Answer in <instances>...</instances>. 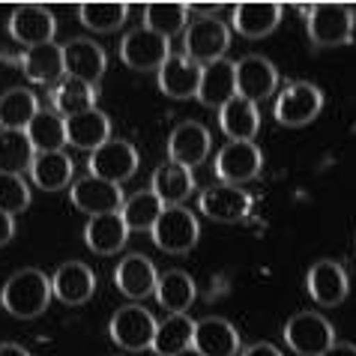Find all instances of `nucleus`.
<instances>
[{"instance_id": "f257e3e1", "label": "nucleus", "mask_w": 356, "mask_h": 356, "mask_svg": "<svg viewBox=\"0 0 356 356\" xmlns=\"http://www.w3.org/2000/svg\"><path fill=\"white\" fill-rule=\"evenodd\" d=\"M51 300H54L51 279L36 266L13 273L0 288V305L18 321H33L39 314H45Z\"/></svg>"}, {"instance_id": "f03ea898", "label": "nucleus", "mask_w": 356, "mask_h": 356, "mask_svg": "<svg viewBox=\"0 0 356 356\" xmlns=\"http://www.w3.org/2000/svg\"><path fill=\"white\" fill-rule=\"evenodd\" d=\"M305 15H309V39L314 48L353 45L356 6L318 3V6H305Z\"/></svg>"}, {"instance_id": "7ed1b4c3", "label": "nucleus", "mask_w": 356, "mask_h": 356, "mask_svg": "<svg viewBox=\"0 0 356 356\" xmlns=\"http://www.w3.org/2000/svg\"><path fill=\"white\" fill-rule=\"evenodd\" d=\"M231 45V27L216 15H201L183 31V54L197 66L222 60Z\"/></svg>"}, {"instance_id": "20e7f679", "label": "nucleus", "mask_w": 356, "mask_h": 356, "mask_svg": "<svg viewBox=\"0 0 356 356\" xmlns=\"http://www.w3.org/2000/svg\"><path fill=\"white\" fill-rule=\"evenodd\" d=\"M150 234L165 254H186L201 240V225H197V216L186 207H165Z\"/></svg>"}, {"instance_id": "39448f33", "label": "nucleus", "mask_w": 356, "mask_h": 356, "mask_svg": "<svg viewBox=\"0 0 356 356\" xmlns=\"http://www.w3.org/2000/svg\"><path fill=\"white\" fill-rule=\"evenodd\" d=\"M156 321L144 305L129 302L123 309H117L111 314V323H108V335H111L114 344H120L123 350L129 353H141L153 348V335H156Z\"/></svg>"}, {"instance_id": "423d86ee", "label": "nucleus", "mask_w": 356, "mask_h": 356, "mask_svg": "<svg viewBox=\"0 0 356 356\" xmlns=\"http://www.w3.org/2000/svg\"><path fill=\"white\" fill-rule=\"evenodd\" d=\"M321 111H323V93H321V87H314L312 81L288 84L275 96V105H273L275 120L282 126H288V129L309 126Z\"/></svg>"}, {"instance_id": "0eeeda50", "label": "nucleus", "mask_w": 356, "mask_h": 356, "mask_svg": "<svg viewBox=\"0 0 356 356\" xmlns=\"http://www.w3.org/2000/svg\"><path fill=\"white\" fill-rule=\"evenodd\" d=\"M284 344L296 356H321L335 344V330L323 314L300 312L284 323Z\"/></svg>"}, {"instance_id": "6e6552de", "label": "nucleus", "mask_w": 356, "mask_h": 356, "mask_svg": "<svg viewBox=\"0 0 356 356\" xmlns=\"http://www.w3.org/2000/svg\"><path fill=\"white\" fill-rule=\"evenodd\" d=\"M87 168H90V177L123 186L138 171V150L129 141H123V138H111V141H105L102 147H96L90 153Z\"/></svg>"}, {"instance_id": "1a4fd4ad", "label": "nucleus", "mask_w": 356, "mask_h": 356, "mask_svg": "<svg viewBox=\"0 0 356 356\" xmlns=\"http://www.w3.org/2000/svg\"><path fill=\"white\" fill-rule=\"evenodd\" d=\"M264 168V153L254 141H227L216 153V177L227 186L252 183Z\"/></svg>"}, {"instance_id": "9d476101", "label": "nucleus", "mask_w": 356, "mask_h": 356, "mask_svg": "<svg viewBox=\"0 0 356 356\" xmlns=\"http://www.w3.org/2000/svg\"><path fill=\"white\" fill-rule=\"evenodd\" d=\"M69 201H72L75 210H81L93 219V216H105V213H120L126 195L120 186L105 183L99 177H78L69 186Z\"/></svg>"}, {"instance_id": "9b49d317", "label": "nucleus", "mask_w": 356, "mask_h": 356, "mask_svg": "<svg viewBox=\"0 0 356 356\" xmlns=\"http://www.w3.org/2000/svg\"><path fill=\"white\" fill-rule=\"evenodd\" d=\"M168 57H171V42L150 33L147 27L120 39V60L135 72H159Z\"/></svg>"}, {"instance_id": "f8f14e48", "label": "nucleus", "mask_w": 356, "mask_h": 356, "mask_svg": "<svg viewBox=\"0 0 356 356\" xmlns=\"http://www.w3.org/2000/svg\"><path fill=\"white\" fill-rule=\"evenodd\" d=\"M197 207L207 219L213 222H243L245 216L252 213V195L243 189V186H227V183H216L210 189H204L197 197Z\"/></svg>"}, {"instance_id": "ddd939ff", "label": "nucleus", "mask_w": 356, "mask_h": 356, "mask_svg": "<svg viewBox=\"0 0 356 356\" xmlns=\"http://www.w3.org/2000/svg\"><path fill=\"white\" fill-rule=\"evenodd\" d=\"M210 147H213V138H210V129H207L204 123L183 120L171 132V138H168V159L174 165L186 168V171H192V168L207 162Z\"/></svg>"}, {"instance_id": "4468645a", "label": "nucleus", "mask_w": 356, "mask_h": 356, "mask_svg": "<svg viewBox=\"0 0 356 356\" xmlns=\"http://www.w3.org/2000/svg\"><path fill=\"white\" fill-rule=\"evenodd\" d=\"M6 31L24 48L48 45V42H54L57 18H54L51 9H45V6H18L15 13L9 15Z\"/></svg>"}, {"instance_id": "2eb2a0df", "label": "nucleus", "mask_w": 356, "mask_h": 356, "mask_svg": "<svg viewBox=\"0 0 356 356\" xmlns=\"http://www.w3.org/2000/svg\"><path fill=\"white\" fill-rule=\"evenodd\" d=\"M236 66V96L249 99L252 105L264 102L279 87V69H275L264 54H249Z\"/></svg>"}, {"instance_id": "dca6fc26", "label": "nucleus", "mask_w": 356, "mask_h": 356, "mask_svg": "<svg viewBox=\"0 0 356 356\" xmlns=\"http://www.w3.org/2000/svg\"><path fill=\"white\" fill-rule=\"evenodd\" d=\"M63 69L66 78H78V81L96 87V81L108 69V54L96 39H69L63 45Z\"/></svg>"}, {"instance_id": "f3484780", "label": "nucleus", "mask_w": 356, "mask_h": 356, "mask_svg": "<svg viewBox=\"0 0 356 356\" xmlns=\"http://www.w3.org/2000/svg\"><path fill=\"white\" fill-rule=\"evenodd\" d=\"M51 291L63 305H84L96 293V273L84 261H66L51 275Z\"/></svg>"}, {"instance_id": "a211bd4d", "label": "nucleus", "mask_w": 356, "mask_h": 356, "mask_svg": "<svg viewBox=\"0 0 356 356\" xmlns=\"http://www.w3.org/2000/svg\"><path fill=\"white\" fill-rule=\"evenodd\" d=\"M305 284H309L312 300L318 305H323V309H335V305H341L344 300H348V293H350L348 273H344V266L335 264V261L312 264Z\"/></svg>"}, {"instance_id": "6ab92c4d", "label": "nucleus", "mask_w": 356, "mask_h": 356, "mask_svg": "<svg viewBox=\"0 0 356 356\" xmlns=\"http://www.w3.org/2000/svg\"><path fill=\"white\" fill-rule=\"evenodd\" d=\"M156 282H159V270L147 254H126L114 270V284L123 296H129L132 302L153 296Z\"/></svg>"}, {"instance_id": "aec40b11", "label": "nucleus", "mask_w": 356, "mask_h": 356, "mask_svg": "<svg viewBox=\"0 0 356 356\" xmlns=\"http://www.w3.org/2000/svg\"><path fill=\"white\" fill-rule=\"evenodd\" d=\"M236 96V66L234 60H216L201 69V84H197V102L207 108H222Z\"/></svg>"}, {"instance_id": "412c9836", "label": "nucleus", "mask_w": 356, "mask_h": 356, "mask_svg": "<svg viewBox=\"0 0 356 356\" xmlns=\"http://www.w3.org/2000/svg\"><path fill=\"white\" fill-rule=\"evenodd\" d=\"M201 69L186 54H171L156 72L159 78V90L171 99H192L197 96V84H201Z\"/></svg>"}, {"instance_id": "4be33fe9", "label": "nucleus", "mask_w": 356, "mask_h": 356, "mask_svg": "<svg viewBox=\"0 0 356 356\" xmlns=\"http://www.w3.org/2000/svg\"><path fill=\"white\" fill-rule=\"evenodd\" d=\"M192 348L204 356H236L240 353V332L225 318H204L195 321Z\"/></svg>"}, {"instance_id": "5701e85b", "label": "nucleus", "mask_w": 356, "mask_h": 356, "mask_svg": "<svg viewBox=\"0 0 356 356\" xmlns=\"http://www.w3.org/2000/svg\"><path fill=\"white\" fill-rule=\"evenodd\" d=\"M282 3H236L234 6V31L243 39H264L270 36L282 22Z\"/></svg>"}, {"instance_id": "b1692460", "label": "nucleus", "mask_w": 356, "mask_h": 356, "mask_svg": "<svg viewBox=\"0 0 356 356\" xmlns=\"http://www.w3.org/2000/svg\"><path fill=\"white\" fill-rule=\"evenodd\" d=\"M22 72L31 78L33 84H54L66 78V69H63V45L57 42H48V45H36V48H27L22 54Z\"/></svg>"}, {"instance_id": "393cba45", "label": "nucleus", "mask_w": 356, "mask_h": 356, "mask_svg": "<svg viewBox=\"0 0 356 356\" xmlns=\"http://www.w3.org/2000/svg\"><path fill=\"white\" fill-rule=\"evenodd\" d=\"M31 180L36 189L42 192H60L72 186V177H75V162L69 153H36L33 156V165H31Z\"/></svg>"}, {"instance_id": "a878e982", "label": "nucleus", "mask_w": 356, "mask_h": 356, "mask_svg": "<svg viewBox=\"0 0 356 356\" xmlns=\"http://www.w3.org/2000/svg\"><path fill=\"white\" fill-rule=\"evenodd\" d=\"M129 240V227H126L120 213L93 216L84 227V243L93 254H117Z\"/></svg>"}, {"instance_id": "bb28decb", "label": "nucleus", "mask_w": 356, "mask_h": 356, "mask_svg": "<svg viewBox=\"0 0 356 356\" xmlns=\"http://www.w3.org/2000/svg\"><path fill=\"white\" fill-rule=\"evenodd\" d=\"M153 296L168 314H186L192 309V302L197 300V284L192 282V275L186 270H168L156 282Z\"/></svg>"}, {"instance_id": "cd10ccee", "label": "nucleus", "mask_w": 356, "mask_h": 356, "mask_svg": "<svg viewBox=\"0 0 356 356\" xmlns=\"http://www.w3.org/2000/svg\"><path fill=\"white\" fill-rule=\"evenodd\" d=\"M105 141H111V120H108V114L99 111V108L66 120V144L93 153L96 147H102Z\"/></svg>"}, {"instance_id": "c85d7f7f", "label": "nucleus", "mask_w": 356, "mask_h": 356, "mask_svg": "<svg viewBox=\"0 0 356 356\" xmlns=\"http://www.w3.org/2000/svg\"><path fill=\"white\" fill-rule=\"evenodd\" d=\"M219 129L227 135V141H254V135L261 132L258 105L234 96L231 102L219 108Z\"/></svg>"}, {"instance_id": "c756f323", "label": "nucleus", "mask_w": 356, "mask_h": 356, "mask_svg": "<svg viewBox=\"0 0 356 356\" xmlns=\"http://www.w3.org/2000/svg\"><path fill=\"white\" fill-rule=\"evenodd\" d=\"M150 189L165 207H183V201H189L195 192V177H192V171H186L180 165L165 162L153 171Z\"/></svg>"}, {"instance_id": "7c9ffc66", "label": "nucleus", "mask_w": 356, "mask_h": 356, "mask_svg": "<svg viewBox=\"0 0 356 356\" xmlns=\"http://www.w3.org/2000/svg\"><path fill=\"white\" fill-rule=\"evenodd\" d=\"M39 114V99L27 87H13L0 96V129L3 132H27L31 120Z\"/></svg>"}, {"instance_id": "2f4dec72", "label": "nucleus", "mask_w": 356, "mask_h": 356, "mask_svg": "<svg viewBox=\"0 0 356 356\" xmlns=\"http://www.w3.org/2000/svg\"><path fill=\"white\" fill-rule=\"evenodd\" d=\"M96 96H99V90L93 84H84V81H78V78H63V81L51 90V105L63 120H69V117L93 111Z\"/></svg>"}, {"instance_id": "473e14b6", "label": "nucleus", "mask_w": 356, "mask_h": 356, "mask_svg": "<svg viewBox=\"0 0 356 356\" xmlns=\"http://www.w3.org/2000/svg\"><path fill=\"white\" fill-rule=\"evenodd\" d=\"M27 138L36 153H60L66 147V120L54 108H39V114L27 126Z\"/></svg>"}, {"instance_id": "72a5a7b5", "label": "nucleus", "mask_w": 356, "mask_h": 356, "mask_svg": "<svg viewBox=\"0 0 356 356\" xmlns=\"http://www.w3.org/2000/svg\"><path fill=\"white\" fill-rule=\"evenodd\" d=\"M192 335H195V321L186 314H168L162 323H156L153 335V353L156 356H177L180 350L192 348Z\"/></svg>"}, {"instance_id": "f704fd0d", "label": "nucleus", "mask_w": 356, "mask_h": 356, "mask_svg": "<svg viewBox=\"0 0 356 356\" xmlns=\"http://www.w3.org/2000/svg\"><path fill=\"white\" fill-rule=\"evenodd\" d=\"M189 3H150L144 6V27L162 39H171L189 27Z\"/></svg>"}, {"instance_id": "c9c22d12", "label": "nucleus", "mask_w": 356, "mask_h": 356, "mask_svg": "<svg viewBox=\"0 0 356 356\" xmlns=\"http://www.w3.org/2000/svg\"><path fill=\"white\" fill-rule=\"evenodd\" d=\"M162 210H165V204L153 195V189H138L135 195H129L123 201L120 216L132 234V231H153V225L159 222Z\"/></svg>"}, {"instance_id": "e433bc0d", "label": "nucleus", "mask_w": 356, "mask_h": 356, "mask_svg": "<svg viewBox=\"0 0 356 356\" xmlns=\"http://www.w3.org/2000/svg\"><path fill=\"white\" fill-rule=\"evenodd\" d=\"M33 144L27 132H3L0 129V174L24 177L33 165Z\"/></svg>"}, {"instance_id": "4c0bfd02", "label": "nucleus", "mask_w": 356, "mask_h": 356, "mask_svg": "<svg viewBox=\"0 0 356 356\" xmlns=\"http://www.w3.org/2000/svg\"><path fill=\"white\" fill-rule=\"evenodd\" d=\"M129 9L132 6L126 3H81L78 6V18L93 33H114L129 18Z\"/></svg>"}, {"instance_id": "58836bf2", "label": "nucleus", "mask_w": 356, "mask_h": 356, "mask_svg": "<svg viewBox=\"0 0 356 356\" xmlns=\"http://www.w3.org/2000/svg\"><path fill=\"white\" fill-rule=\"evenodd\" d=\"M31 207V186L24 183V177L0 174V213L15 216L24 213Z\"/></svg>"}, {"instance_id": "ea45409f", "label": "nucleus", "mask_w": 356, "mask_h": 356, "mask_svg": "<svg viewBox=\"0 0 356 356\" xmlns=\"http://www.w3.org/2000/svg\"><path fill=\"white\" fill-rule=\"evenodd\" d=\"M243 356H284L275 344H266V341H258V344H249V348L243 350Z\"/></svg>"}, {"instance_id": "a19ab883", "label": "nucleus", "mask_w": 356, "mask_h": 356, "mask_svg": "<svg viewBox=\"0 0 356 356\" xmlns=\"http://www.w3.org/2000/svg\"><path fill=\"white\" fill-rule=\"evenodd\" d=\"M15 236V222H13V216H6V213H0V245H6L9 240Z\"/></svg>"}, {"instance_id": "79ce46f5", "label": "nucleus", "mask_w": 356, "mask_h": 356, "mask_svg": "<svg viewBox=\"0 0 356 356\" xmlns=\"http://www.w3.org/2000/svg\"><path fill=\"white\" fill-rule=\"evenodd\" d=\"M321 356H356V344H344V341H335L330 350H323Z\"/></svg>"}, {"instance_id": "37998d69", "label": "nucleus", "mask_w": 356, "mask_h": 356, "mask_svg": "<svg viewBox=\"0 0 356 356\" xmlns=\"http://www.w3.org/2000/svg\"><path fill=\"white\" fill-rule=\"evenodd\" d=\"M0 356H31V350L15 341H6V344H0Z\"/></svg>"}, {"instance_id": "c03bdc74", "label": "nucleus", "mask_w": 356, "mask_h": 356, "mask_svg": "<svg viewBox=\"0 0 356 356\" xmlns=\"http://www.w3.org/2000/svg\"><path fill=\"white\" fill-rule=\"evenodd\" d=\"M177 356H204V353H201V350H195V348H186V350H180Z\"/></svg>"}]
</instances>
